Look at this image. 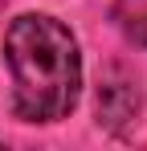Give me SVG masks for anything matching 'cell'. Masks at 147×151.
Wrapping results in <instances>:
<instances>
[{"mask_svg":"<svg viewBox=\"0 0 147 151\" xmlns=\"http://www.w3.org/2000/svg\"><path fill=\"white\" fill-rule=\"evenodd\" d=\"M4 65L12 74V114L21 123H57L82 98L78 37L49 12H24L8 25Z\"/></svg>","mask_w":147,"mask_h":151,"instance_id":"cell-1","label":"cell"},{"mask_svg":"<svg viewBox=\"0 0 147 151\" xmlns=\"http://www.w3.org/2000/svg\"><path fill=\"white\" fill-rule=\"evenodd\" d=\"M135 114H139V82L115 70L98 90V127L127 131V123H135Z\"/></svg>","mask_w":147,"mask_h":151,"instance_id":"cell-2","label":"cell"},{"mask_svg":"<svg viewBox=\"0 0 147 151\" xmlns=\"http://www.w3.org/2000/svg\"><path fill=\"white\" fill-rule=\"evenodd\" d=\"M110 17H115V25L127 41L147 49V0H115Z\"/></svg>","mask_w":147,"mask_h":151,"instance_id":"cell-3","label":"cell"}]
</instances>
